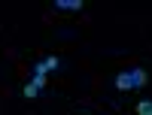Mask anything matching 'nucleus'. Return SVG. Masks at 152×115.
I'll use <instances>...</instances> for the list:
<instances>
[{"label": "nucleus", "mask_w": 152, "mask_h": 115, "mask_svg": "<svg viewBox=\"0 0 152 115\" xmlns=\"http://www.w3.org/2000/svg\"><path fill=\"white\" fill-rule=\"evenodd\" d=\"M149 82V76H146V70L143 67H134V70H122L119 76H116V85L119 91H134V88H143Z\"/></svg>", "instance_id": "1"}, {"label": "nucleus", "mask_w": 152, "mask_h": 115, "mask_svg": "<svg viewBox=\"0 0 152 115\" xmlns=\"http://www.w3.org/2000/svg\"><path fill=\"white\" fill-rule=\"evenodd\" d=\"M55 9H61V12H79L82 0H55Z\"/></svg>", "instance_id": "2"}, {"label": "nucleus", "mask_w": 152, "mask_h": 115, "mask_svg": "<svg viewBox=\"0 0 152 115\" xmlns=\"http://www.w3.org/2000/svg\"><path fill=\"white\" fill-rule=\"evenodd\" d=\"M137 115H152V100H140L137 103Z\"/></svg>", "instance_id": "3"}, {"label": "nucleus", "mask_w": 152, "mask_h": 115, "mask_svg": "<svg viewBox=\"0 0 152 115\" xmlns=\"http://www.w3.org/2000/svg\"><path fill=\"white\" fill-rule=\"evenodd\" d=\"M46 82H49V76H40V73H34V79H31V85L40 91V88H46Z\"/></svg>", "instance_id": "4"}, {"label": "nucleus", "mask_w": 152, "mask_h": 115, "mask_svg": "<svg viewBox=\"0 0 152 115\" xmlns=\"http://www.w3.org/2000/svg\"><path fill=\"white\" fill-rule=\"evenodd\" d=\"M58 64H61V61H58L55 55H52V58H43V67H46V73H52V70H58Z\"/></svg>", "instance_id": "5"}]
</instances>
